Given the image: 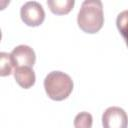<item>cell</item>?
I'll return each instance as SVG.
<instances>
[{
  "instance_id": "6da1fadb",
  "label": "cell",
  "mask_w": 128,
  "mask_h": 128,
  "mask_svg": "<svg viewBox=\"0 0 128 128\" xmlns=\"http://www.w3.org/2000/svg\"><path fill=\"white\" fill-rule=\"evenodd\" d=\"M77 23L79 28L88 34L97 33L103 26V6L99 0H86L78 12Z\"/></svg>"
},
{
  "instance_id": "7a4b0ae2",
  "label": "cell",
  "mask_w": 128,
  "mask_h": 128,
  "mask_svg": "<svg viewBox=\"0 0 128 128\" xmlns=\"http://www.w3.org/2000/svg\"><path fill=\"white\" fill-rule=\"evenodd\" d=\"M73 80L61 71H52L44 79V88L47 96L55 101L66 99L73 90Z\"/></svg>"
},
{
  "instance_id": "3957f363",
  "label": "cell",
  "mask_w": 128,
  "mask_h": 128,
  "mask_svg": "<svg viewBox=\"0 0 128 128\" xmlns=\"http://www.w3.org/2000/svg\"><path fill=\"white\" fill-rule=\"evenodd\" d=\"M20 16L24 24L30 27H36L43 23L45 19V12L40 3L36 1H29L21 7Z\"/></svg>"
},
{
  "instance_id": "277c9868",
  "label": "cell",
  "mask_w": 128,
  "mask_h": 128,
  "mask_svg": "<svg viewBox=\"0 0 128 128\" xmlns=\"http://www.w3.org/2000/svg\"><path fill=\"white\" fill-rule=\"evenodd\" d=\"M102 125L103 128H127L128 116L120 107H108L102 115Z\"/></svg>"
},
{
  "instance_id": "5b68a950",
  "label": "cell",
  "mask_w": 128,
  "mask_h": 128,
  "mask_svg": "<svg viewBox=\"0 0 128 128\" xmlns=\"http://www.w3.org/2000/svg\"><path fill=\"white\" fill-rule=\"evenodd\" d=\"M14 66L16 67H33L35 64L36 56L34 50L28 45H18L10 53Z\"/></svg>"
},
{
  "instance_id": "8992f818",
  "label": "cell",
  "mask_w": 128,
  "mask_h": 128,
  "mask_svg": "<svg viewBox=\"0 0 128 128\" xmlns=\"http://www.w3.org/2000/svg\"><path fill=\"white\" fill-rule=\"evenodd\" d=\"M14 78L18 85L24 89L31 88L35 83V73L32 67H16L14 70Z\"/></svg>"
},
{
  "instance_id": "52a82bcc",
  "label": "cell",
  "mask_w": 128,
  "mask_h": 128,
  "mask_svg": "<svg viewBox=\"0 0 128 128\" xmlns=\"http://www.w3.org/2000/svg\"><path fill=\"white\" fill-rule=\"evenodd\" d=\"M47 5L54 14L64 15L72 10L74 6V0H48Z\"/></svg>"
},
{
  "instance_id": "ba28073f",
  "label": "cell",
  "mask_w": 128,
  "mask_h": 128,
  "mask_svg": "<svg viewBox=\"0 0 128 128\" xmlns=\"http://www.w3.org/2000/svg\"><path fill=\"white\" fill-rule=\"evenodd\" d=\"M14 63L11 57V54L1 52L0 53V75L8 76L13 72Z\"/></svg>"
},
{
  "instance_id": "9c48e42d",
  "label": "cell",
  "mask_w": 128,
  "mask_h": 128,
  "mask_svg": "<svg viewBox=\"0 0 128 128\" xmlns=\"http://www.w3.org/2000/svg\"><path fill=\"white\" fill-rule=\"evenodd\" d=\"M93 123L92 115L88 112H80L74 118V127L75 128H91Z\"/></svg>"
}]
</instances>
